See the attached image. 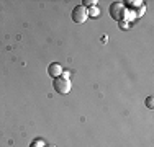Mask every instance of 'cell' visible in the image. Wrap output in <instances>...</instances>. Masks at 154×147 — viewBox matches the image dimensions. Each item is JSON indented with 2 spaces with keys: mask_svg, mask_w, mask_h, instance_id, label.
<instances>
[{
  "mask_svg": "<svg viewBox=\"0 0 154 147\" xmlns=\"http://www.w3.org/2000/svg\"><path fill=\"white\" fill-rule=\"evenodd\" d=\"M53 85H54V90L59 95H66L71 92V82H69V79H64V77H56Z\"/></svg>",
  "mask_w": 154,
  "mask_h": 147,
  "instance_id": "obj_1",
  "label": "cell"
},
{
  "mask_svg": "<svg viewBox=\"0 0 154 147\" xmlns=\"http://www.w3.org/2000/svg\"><path fill=\"white\" fill-rule=\"evenodd\" d=\"M87 18H89V15H87L85 7H82V5L74 7V10H72V20H74L75 23H84Z\"/></svg>",
  "mask_w": 154,
  "mask_h": 147,
  "instance_id": "obj_2",
  "label": "cell"
},
{
  "mask_svg": "<svg viewBox=\"0 0 154 147\" xmlns=\"http://www.w3.org/2000/svg\"><path fill=\"white\" fill-rule=\"evenodd\" d=\"M110 15H112L113 20H120V18L123 16V7L120 5L118 2L112 3V7H110Z\"/></svg>",
  "mask_w": 154,
  "mask_h": 147,
  "instance_id": "obj_3",
  "label": "cell"
},
{
  "mask_svg": "<svg viewBox=\"0 0 154 147\" xmlns=\"http://www.w3.org/2000/svg\"><path fill=\"white\" fill-rule=\"evenodd\" d=\"M48 74H49L51 77H59V75H62V67H61V64H57V62L51 64L49 67H48Z\"/></svg>",
  "mask_w": 154,
  "mask_h": 147,
  "instance_id": "obj_4",
  "label": "cell"
},
{
  "mask_svg": "<svg viewBox=\"0 0 154 147\" xmlns=\"http://www.w3.org/2000/svg\"><path fill=\"white\" fill-rule=\"evenodd\" d=\"M87 15H89V16H94V18H97L98 15H100V10H98L97 7H92V8H90L89 12H87Z\"/></svg>",
  "mask_w": 154,
  "mask_h": 147,
  "instance_id": "obj_5",
  "label": "cell"
},
{
  "mask_svg": "<svg viewBox=\"0 0 154 147\" xmlns=\"http://www.w3.org/2000/svg\"><path fill=\"white\" fill-rule=\"evenodd\" d=\"M95 5H97V0H84L82 2V7H90V8H92Z\"/></svg>",
  "mask_w": 154,
  "mask_h": 147,
  "instance_id": "obj_6",
  "label": "cell"
},
{
  "mask_svg": "<svg viewBox=\"0 0 154 147\" xmlns=\"http://www.w3.org/2000/svg\"><path fill=\"white\" fill-rule=\"evenodd\" d=\"M31 147H45V142H43L41 139H36V141L31 144Z\"/></svg>",
  "mask_w": 154,
  "mask_h": 147,
  "instance_id": "obj_7",
  "label": "cell"
},
{
  "mask_svg": "<svg viewBox=\"0 0 154 147\" xmlns=\"http://www.w3.org/2000/svg\"><path fill=\"white\" fill-rule=\"evenodd\" d=\"M146 106H148L149 110H152V97H148V98H146Z\"/></svg>",
  "mask_w": 154,
  "mask_h": 147,
  "instance_id": "obj_8",
  "label": "cell"
},
{
  "mask_svg": "<svg viewBox=\"0 0 154 147\" xmlns=\"http://www.w3.org/2000/svg\"><path fill=\"white\" fill-rule=\"evenodd\" d=\"M45 147H56V146H45Z\"/></svg>",
  "mask_w": 154,
  "mask_h": 147,
  "instance_id": "obj_9",
  "label": "cell"
}]
</instances>
